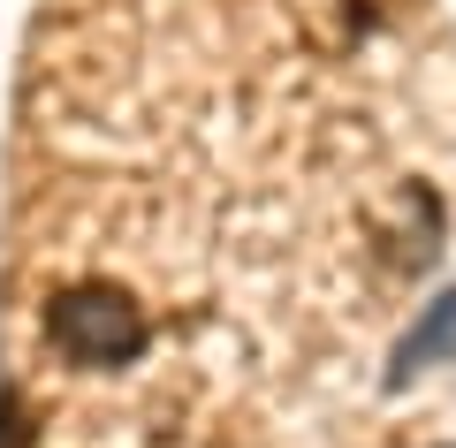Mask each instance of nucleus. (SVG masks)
Returning <instances> with one entry per match:
<instances>
[{"mask_svg":"<svg viewBox=\"0 0 456 448\" xmlns=\"http://www.w3.org/2000/svg\"><path fill=\"white\" fill-rule=\"evenodd\" d=\"M46 335L61 357L77 365H130L145 350V312L107 281H84V289H61L46 305Z\"/></svg>","mask_w":456,"mask_h":448,"instance_id":"nucleus-1","label":"nucleus"},{"mask_svg":"<svg viewBox=\"0 0 456 448\" xmlns=\"http://www.w3.org/2000/svg\"><path fill=\"white\" fill-rule=\"evenodd\" d=\"M434 357H456V289H441L434 305L419 312V327H411L403 342H395V365H388V387H403L411 372H426Z\"/></svg>","mask_w":456,"mask_h":448,"instance_id":"nucleus-2","label":"nucleus"}]
</instances>
